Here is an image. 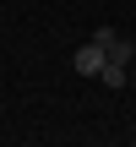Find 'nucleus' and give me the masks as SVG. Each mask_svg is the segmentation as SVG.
I'll return each instance as SVG.
<instances>
[{
  "instance_id": "nucleus-3",
  "label": "nucleus",
  "mask_w": 136,
  "mask_h": 147,
  "mask_svg": "<svg viewBox=\"0 0 136 147\" xmlns=\"http://www.w3.org/2000/svg\"><path fill=\"white\" fill-rule=\"evenodd\" d=\"M125 87H136V76H125Z\"/></svg>"
},
{
  "instance_id": "nucleus-2",
  "label": "nucleus",
  "mask_w": 136,
  "mask_h": 147,
  "mask_svg": "<svg viewBox=\"0 0 136 147\" xmlns=\"http://www.w3.org/2000/svg\"><path fill=\"white\" fill-rule=\"evenodd\" d=\"M125 76H131V65H114V60H104V71H98L93 82H104V87H125Z\"/></svg>"
},
{
  "instance_id": "nucleus-1",
  "label": "nucleus",
  "mask_w": 136,
  "mask_h": 147,
  "mask_svg": "<svg viewBox=\"0 0 136 147\" xmlns=\"http://www.w3.org/2000/svg\"><path fill=\"white\" fill-rule=\"evenodd\" d=\"M71 65H76V76H98L104 71V44H82Z\"/></svg>"
}]
</instances>
